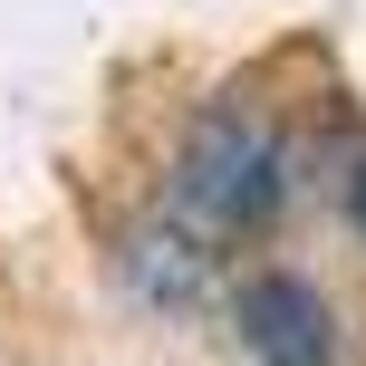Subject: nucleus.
<instances>
[{
  "mask_svg": "<svg viewBox=\"0 0 366 366\" xmlns=\"http://www.w3.org/2000/svg\"><path fill=\"white\" fill-rule=\"evenodd\" d=\"M280 202H290V154H280L270 126H251V116H202L193 135H183L174 154V232L183 241H251L280 222Z\"/></svg>",
  "mask_w": 366,
  "mask_h": 366,
  "instance_id": "1",
  "label": "nucleus"
},
{
  "mask_svg": "<svg viewBox=\"0 0 366 366\" xmlns=\"http://www.w3.org/2000/svg\"><path fill=\"white\" fill-rule=\"evenodd\" d=\"M232 328H241V347H251V366H337V318H328V299H318L309 280H290V270L241 280Z\"/></svg>",
  "mask_w": 366,
  "mask_h": 366,
  "instance_id": "2",
  "label": "nucleus"
},
{
  "mask_svg": "<svg viewBox=\"0 0 366 366\" xmlns=\"http://www.w3.org/2000/svg\"><path fill=\"white\" fill-rule=\"evenodd\" d=\"M347 222H357V232H366V154H357V164H347Z\"/></svg>",
  "mask_w": 366,
  "mask_h": 366,
  "instance_id": "3",
  "label": "nucleus"
}]
</instances>
